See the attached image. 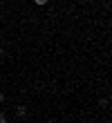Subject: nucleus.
Returning <instances> with one entry per match:
<instances>
[{"instance_id": "nucleus-2", "label": "nucleus", "mask_w": 112, "mask_h": 123, "mask_svg": "<svg viewBox=\"0 0 112 123\" xmlns=\"http://www.w3.org/2000/svg\"><path fill=\"white\" fill-rule=\"evenodd\" d=\"M34 5H38V7H43V5H47V0H34Z\"/></svg>"}, {"instance_id": "nucleus-1", "label": "nucleus", "mask_w": 112, "mask_h": 123, "mask_svg": "<svg viewBox=\"0 0 112 123\" xmlns=\"http://www.w3.org/2000/svg\"><path fill=\"white\" fill-rule=\"evenodd\" d=\"M16 117H20V119L27 117V107H25V105H18V107H16Z\"/></svg>"}, {"instance_id": "nucleus-4", "label": "nucleus", "mask_w": 112, "mask_h": 123, "mask_svg": "<svg viewBox=\"0 0 112 123\" xmlns=\"http://www.w3.org/2000/svg\"><path fill=\"white\" fill-rule=\"evenodd\" d=\"M0 56H5V47H2V40H0Z\"/></svg>"}, {"instance_id": "nucleus-5", "label": "nucleus", "mask_w": 112, "mask_h": 123, "mask_svg": "<svg viewBox=\"0 0 112 123\" xmlns=\"http://www.w3.org/2000/svg\"><path fill=\"white\" fill-rule=\"evenodd\" d=\"M5 98H7V96H5L2 92H0V103H5Z\"/></svg>"}, {"instance_id": "nucleus-3", "label": "nucleus", "mask_w": 112, "mask_h": 123, "mask_svg": "<svg viewBox=\"0 0 112 123\" xmlns=\"http://www.w3.org/2000/svg\"><path fill=\"white\" fill-rule=\"evenodd\" d=\"M0 123H7V114L5 112H0Z\"/></svg>"}]
</instances>
